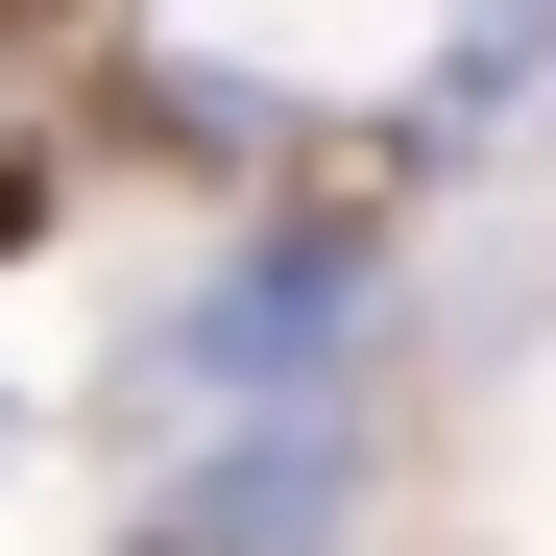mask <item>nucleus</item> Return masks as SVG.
<instances>
[]
</instances>
